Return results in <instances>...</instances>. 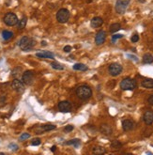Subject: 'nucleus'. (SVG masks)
I'll return each mask as SVG.
<instances>
[{
    "label": "nucleus",
    "mask_w": 153,
    "mask_h": 155,
    "mask_svg": "<svg viewBox=\"0 0 153 155\" xmlns=\"http://www.w3.org/2000/svg\"><path fill=\"white\" fill-rule=\"evenodd\" d=\"M75 93L77 97L83 101H86L88 100L92 96V89H91L88 86L86 85H82L79 86L77 88H76Z\"/></svg>",
    "instance_id": "1"
},
{
    "label": "nucleus",
    "mask_w": 153,
    "mask_h": 155,
    "mask_svg": "<svg viewBox=\"0 0 153 155\" xmlns=\"http://www.w3.org/2000/svg\"><path fill=\"white\" fill-rule=\"evenodd\" d=\"M19 47L21 48V50L25 52L30 51L31 49H33V47L36 45V41L33 39V38H30V37L25 36L23 37L18 42Z\"/></svg>",
    "instance_id": "2"
},
{
    "label": "nucleus",
    "mask_w": 153,
    "mask_h": 155,
    "mask_svg": "<svg viewBox=\"0 0 153 155\" xmlns=\"http://www.w3.org/2000/svg\"><path fill=\"white\" fill-rule=\"evenodd\" d=\"M137 88V84L134 79L130 77L124 78L120 82V88L122 90H134Z\"/></svg>",
    "instance_id": "3"
},
{
    "label": "nucleus",
    "mask_w": 153,
    "mask_h": 155,
    "mask_svg": "<svg viewBox=\"0 0 153 155\" xmlns=\"http://www.w3.org/2000/svg\"><path fill=\"white\" fill-rule=\"evenodd\" d=\"M70 11L67 9H60L57 13V20L60 24L67 23L70 19Z\"/></svg>",
    "instance_id": "4"
},
{
    "label": "nucleus",
    "mask_w": 153,
    "mask_h": 155,
    "mask_svg": "<svg viewBox=\"0 0 153 155\" xmlns=\"http://www.w3.org/2000/svg\"><path fill=\"white\" fill-rule=\"evenodd\" d=\"M3 21H4V23L9 26H15V25H17L18 22H19L18 17L16 16L15 13H13V12H8L7 13V14L4 16Z\"/></svg>",
    "instance_id": "5"
},
{
    "label": "nucleus",
    "mask_w": 153,
    "mask_h": 155,
    "mask_svg": "<svg viewBox=\"0 0 153 155\" xmlns=\"http://www.w3.org/2000/svg\"><path fill=\"white\" fill-rule=\"evenodd\" d=\"M131 0H117L116 3V11L119 14H123L126 11Z\"/></svg>",
    "instance_id": "6"
},
{
    "label": "nucleus",
    "mask_w": 153,
    "mask_h": 155,
    "mask_svg": "<svg viewBox=\"0 0 153 155\" xmlns=\"http://www.w3.org/2000/svg\"><path fill=\"white\" fill-rule=\"evenodd\" d=\"M108 72L112 76H117L122 72V66L118 63H112L108 68Z\"/></svg>",
    "instance_id": "7"
},
{
    "label": "nucleus",
    "mask_w": 153,
    "mask_h": 155,
    "mask_svg": "<svg viewBox=\"0 0 153 155\" xmlns=\"http://www.w3.org/2000/svg\"><path fill=\"white\" fill-rule=\"evenodd\" d=\"M11 88L14 89L17 93H23L25 91V83L23 81H20L19 79L15 78L11 83Z\"/></svg>",
    "instance_id": "8"
},
{
    "label": "nucleus",
    "mask_w": 153,
    "mask_h": 155,
    "mask_svg": "<svg viewBox=\"0 0 153 155\" xmlns=\"http://www.w3.org/2000/svg\"><path fill=\"white\" fill-rule=\"evenodd\" d=\"M34 76H35L34 72H32V71H26V72H25L23 73V77H22L23 82L27 86H31L34 82Z\"/></svg>",
    "instance_id": "9"
},
{
    "label": "nucleus",
    "mask_w": 153,
    "mask_h": 155,
    "mask_svg": "<svg viewBox=\"0 0 153 155\" xmlns=\"http://www.w3.org/2000/svg\"><path fill=\"white\" fill-rule=\"evenodd\" d=\"M58 110L62 113H69L71 111V103L69 101H62L58 103Z\"/></svg>",
    "instance_id": "10"
},
{
    "label": "nucleus",
    "mask_w": 153,
    "mask_h": 155,
    "mask_svg": "<svg viewBox=\"0 0 153 155\" xmlns=\"http://www.w3.org/2000/svg\"><path fill=\"white\" fill-rule=\"evenodd\" d=\"M105 40H106V32L103 30H100L95 36V43L97 45H101L104 43Z\"/></svg>",
    "instance_id": "11"
},
{
    "label": "nucleus",
    "mask_w": 153,
    "mask_h": 155,
    "mask_svg": "<svg viewBox=\"0 0 153 155\" xmlns=\"http://www.w3.org/2000/svg\"><path fill=\"white\" fill-rule=\"evenodd\" d=\"M55 126L53 125V124H44V125H41L39 126L37 129H35L37 134H42L43 132H47V131H52V130H55Z\"/></svg>",
    "instance_id": "12"
},
{
    "label": "nucleus",
    "mask_w": 153,
    "mask_h": 155,
    "mask_svg": "<svg viewBox=\"0 0 153 155\" xmlns=\"http://www.w3.org/2000/svg\"><path fill=\"white\" fill-rule=\"evenodd\" d=\"M143 119L147 125H151L153 123V111H151V110L146 111L144 114V117H143Z\"/></svg>",
    "instance_id": "13"
},
{
    "label": "nucleus",
    "mask_w": 153,
    "mask_h": 155,
    "mask_svg": "<svg viewBox=\"0 0 153 155\" xmlns=\"http://www.w3.org/2000/svg\"><path fill=\"white\" fill-rule=\"evenodd\" d=\"M122 128H123L125 132L132 131L134 128V122L131 120V119H125V120L122 121Z\"/></svg>",
    "instance_id": "14"
},
{
    "label": "nucleus",
    "mask_w": 153,
    "mask_h": 155,
    "mask_svg": "<svg viewBox=\"0 0 153 155\" xmlns=\"http://www.w3.org/2000/svg\"><path fill=\"white\" fill-rule=\"evenodd\" d=\"M100 131H101V134L106 135V136H109V135H111L113 134V130H112L111 126L108 125V124H101Z\"/></svg>",
    "instance_id": "15"
},
{
    "label": "nucleus",
    "mask_w": 153,
    "mask_h": 155,
    "mask_svg": "<svg viewBox=\"0 0 153 155\" xmlns=\"http://www.w3.org/2000/svg\"><path fill=\"white\" fill-rule=\"evenodd\" d=\"M103 25V20L101 18V17H94L90 22V26L93 27V28H97V27H100Z\"/></svg>",
    "instance_id": "16"
},
{
    "label": "nucleus",
    "mask_w": 153,
    "mask_h": 155,
    "mask_svg": "<svg viewBox=\"0 0 153 155\" xmlns=\"http://www.w3.org/2000/svg\"><path fill=\"white\" fill-rule=\"evenodd\" d=\"M36 56L38 57H41V58H50V59L54 58V54L48 51H44L42 52V53H37Z\"/></svg>",
    "instance_id": "17"
},
{
    "label": "nucleus",
    "mask_w": 153,
    "mask_h": 155,
    "mask_svg": "<svg viewBox=\"0 0 153 155\" xmlns=\"http://www.w3.org/2000/svg\"><path fill=\"white\" fill-rule=\"evenodd\" d=\"M105 152H106L105 149H104L103 147H101V146H96V147H94L93 150H92V153H93V154H96V155L104 154Z\"/></svg>",
    "instance_id": "18"
},
{
    "label": "nucleus",
    "mask_w": 153,
    "mask_h": 155,
    "mask_svg": "<svg viewBox=\"0 0 153 155\" xmlns=\"http://www.w3.org/2000/svg\"><path fill=\"white\" fill-rule=\"evenodd\" d=\"M143 62L145 64H151L153 63V56L151 54H145L143 56Z\"/></svg>",
    "instance_id": "19"
},
{
    "label": "nucleus",
    "mask_w": 153,
    "mask_h": 155,
    "mask_svg": "<svg viewBox=\"0 0 153 155\" xmlns=\"http://www.w3.org/2000/svg\"><path fill=\"white\" fill-rule=\"evenodd\" d=\"M73 69L75 71H81V72H86L87 71V66H86L83 63H76V64L73 65Z\"/></svg>",
    "instance_id": "20"
},
{
    "label": "nucleus",
    "mask_w": 153,
    "mask_h": 155,
    "mask_svg": "<svg viewBox=\"0 0 153 155\" xmlns=\"http://www.w3.org/2000/svg\"><path fill=\"white\" fill-rule=\"evenodd\" d=\"M142 87L145 88H153V79H145L142 81Z\"/></svg>",
    "instance_id": "21"
},
{
    "label": "nucleus",
    "mask_w": 153,
    "mask_h": 155,
    "mask_svg": "<svg viewBox=\"0 0 153 155\" xmlns=\"http://www.w3.org/2000/svg\"><path fill=\"white\" fill-rule=\"evenodd\" d=\"M119 29H121V25L119 23H114L110 26V32L111 33H116Z\"/></svg>",
    "instance_id": "22"
},
{
    "label": "nucleus",
    "mask_w": 153,
    "mask_h": 155,
    "mask_svg": "<svg viewBox=\"0 0 153 155\" xmlns=\"http://www.w3.org/2000/svg\"><path fill=\"white\" fill-rule=\"evenodd\" d=\"M26 23H27V18H26V17H23V18L18 22V24H17V25H18V29L22 30V29L25 28L26 26Z\"/></svg>",
    "instance_id": "23"
},
{
    "label": "nucleus",
    "mask_w": 153,
    "mask_h": 155,
    "mask_svg": "<svg viewBox=\"0 0 153 155\" xmlns=\"http://www.w3.org/2000/svg\"><path fill=\"white\" fill-rule=\"evenodd\" d=\"M51 66H52L53 69H55V70H57V71H63L64 70V66L62 64H60L57 61H54L51 63Z\"/></svg>",
    "instance_id": "24"
},
{
    "label": "nucleus",
    "mask_w": 153,
    "mask_h": 155,
    "mask_svg": "<svg viewBox=\"0 0 153 155\" xmlns=\"http://www.w3.org/2000/svg\"><path fill=\"white\" fill-rule=\"evenodd\" d=\"M13 36V33L11 32V31H8V30H4L2 32V37L3 39L5 40V41H8V40L11 39Z\"/></svg>",
    "instance_id": "25"
},
{
    "label": "nucleus",
    "mask_w": 153,
    "mask_h": 155,
    "mask_svg": "<svg viewBox=\"0 0 153 155\" xmlns=\"http://www.w3.org/2000/svg\"><path fill=\"white\" fill-rule=\"evenodd\" d=\"M65 144L66 145H73V146H74L75 148H78L79 146H80V144H81V140L75 138V139H73V140L68 141V142H66Z\"/></svg>",
    "instance_id": "26"
},
{
    "label": "nucleus",
    "mask_w": 153,
    "mask_h": 155,
    "mask_svg": "<svg viewBox=\"0 0 153 155\" xmlns=\"http://www.w3.org/2000/svg\"><path fill=\"white\" fill-rule=\"evenodd\" d=\"M111 147L113 148V149L117 150V149H119V148L122 147V144L119 142V141H117V140H114V141H112V143H111Z\"/></svg>",
    "instance_id": "27"
},
{
    "label": "nucleus",
    "mask_w": 153,
    "mask_h": 155,
    "mask_svg": "<svg viewBox=\"0 0 153 155\" xmlns=\"http://www.w3.org/2000/svg\"><path fill=\"white\" fill-rule=\"evenodd\" d=\"M41 143H42V140L39 139V138H34L32 140L31 145L32 146H39V145H41Z\"/></svg>",
    "instance_id": "28"
},
{
    "label": "nucleus",
    "mask_w": 153,
    "mask_h": 155,
    "mask_svg": "<svg viewBox=\"0 0 153 155\" xmlns=\"http://www.w3.org/2000/svg\"><path fill=\"white\" fill-rule=\"evenodd\" d=\"M73 129H74V126H73V125H67V126L64 128V132L70 133V132H71Z\"/></svg>",
    "instance_id": "29"
},
{
    "label": "nucleus",
    "mask_w": 153,
    "mask_h": 155,
    "mask_svg": "<svg viewBox=\"0 0 153 155\" xmlns=\"http://www.w3.org/2000/svg\"><path fill=\"white\" fill-rule=\"evenodd\" d=\"M131 41H132V42H133V43L137 42V41H139V36H138V34H133V35L132 36Z\"/></svg>",
    "instance_id": "30"
},
{
    "label": "nucleus",
    "mask_w": 153,
    "mask_h": 155,
    "mask_svg": "<svg viewBox=\"0 0 153 155\" xmlns=\"http://www.w3.org/2000/svg\"><path fill=\"white\" fill-rule=\"evenodd\" d=\"M29 137H30V134H27V133H25V134H23L21 136H20V140H21V141H23V140L28 139Z\"/></svg>",
    "instance_id": "31"
},
{
    "label": "nucleus",
    "mask_w": 153,
    "mask_h": 155,
    "mask_svg": "<svg viewBox=\"0 0 153 155\" xmlns=\"http://www.w3.org/2000/svg\"><path fill=\"white\" fill-rule=\"evenodd\" d=\"M9 148H10L11 150H17L19 149L18 146L16 144H14V143H11V144L9 145Z\"/></svg>",
    "instance_id": "32"
},
{
    "label": "nucleus",
    "mask_w": 153,
    "mask_h": 155,
    "mask_svg": "<svg viewBox=\"0 0 153 155\" xmlns=\"http://www.w3.org/2000/svg\"><path fill=\"white\" fill-rule=\"evenodd\" d=\"M122 37H123V35H121V34H116V35H113V36H112V41H115L116 40L121 39Z\"/></svg>",
    "instance_id": "33"
},
{
    "label": "nucleus",
    "mask_w": 153,
    "mask_h": 155,
    "mask_svg": "<svg viewBox=\"0 0 153 155\" xmlns=\"http://www.w3.org/2000/svg\"><path fill=\"white\" fill-rule=\"evenodd\" d=\"M63 50H64V52H66V53H70V52L71 51V46L67 45V46H65L63 48Z\"/></svg>",
    "instance_id": "34"
},
{
    "label": "nucleus",
    "mask_w": 153,
    "mask_h": 155,
    "mask_svg": "<svg viewBox=\"0 0 153 155\" xmlns=\"http://www.w3.org/2000/svg\"><path fill=\"white\" fill-rule=\"evenodd\" d=\"M148 103L150 104V105H153V95H150L148 99Z\"/></svg>",
    "instance_id": "35"
},
{
    "label": "nucleus",
    "mask_w": 153,
    "mask_h": 155,
    "mask_svg": "<svg viewBox=\"0 0 153 155\" xmlns=\"http://www.w3.org/2000/svg\"><path fill=\"white\" fill-rule=\"evenodd\" d=\"M128 57H131L132 59H133L134 61H138V58L136 57H134V56H132V55H127Z\"/></svg>",
    "instance_id": "36"
},
{
    "label": "nucleus",
    "mask_w": 153,
    "mask_h": 155,
    "mask_svg": "<svg viewBox=\"0 0 153 155\" xmlns=\"http://www.w3.org/2000/svg\"><path fill=\"white\" fill-rule=\"evenodd\" d=\"M55 149H57V147H55V146H53L52 149H51V150H52L53 152H54V151H55Z\"/></svg>",
    "instance_id": "37"
},
{
    "label": "nucleus",
    "mask_w": 153,
    "mask_h": 155,
    "mask_svg": "<svg viewBox=\"0 0 153 155\" xmlns=\"http://www.w3.org/2000/svg\"><path fill=\"white\" fill-rule=\"evenodd\" d=\"M42 45H43V46H45V45H46V41H42Z\"/></svg>",
    "instance_id": "38"
},
{
    "label": "nucleus",
    "mask_w": 153,
    "mask_h": 155,
    "mask_svg": "<svg viewBox=\"0 0 153 155\" xmlns=\"http://www.w3.org/2000/svg\"><path fill=\"white\" fill-rule=\"evenodd\" d=\"M138 1H139V2H141V3H144V2H145V0H138Z\"/></svg>",
    "instance_id": "39"
}]
</instances>
